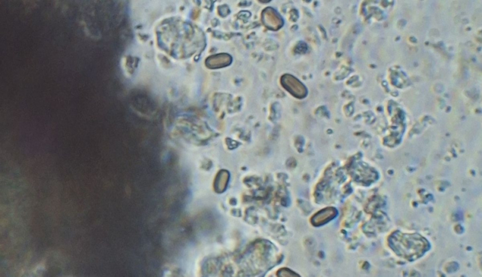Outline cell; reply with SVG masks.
Returning <instances> with one entry per match:
<instances>
[{
	"mask_svg": "<svg viewBox=\"0 0 482 277\" xmlns=\"http://www.w3.org/2000/svg\"><path fill=\"white\" fill-rule=\"evenodd\" d=\"M262 19L265 26L270 30H278L283 25V20L280 14L270 7L262 12Z\"/></svg>",
	"mask_w": 482,
	"mask_h": 277,
	"instance_id": "cell-3",
	"label": "cell"
},
{
	"mask_svg": "<svg viewBox=\"0 0 482 277\" xmlns=\"http://www.w3.org/2000/svg\"><path fill=\"white\" fill-rule=\"evenodd\" d=\"M394 246L400 256L412 259L419 257L427 249V243L419 236L402 235Z\"/></svg>",
	"mask_w": 482,
	"mask_h": 277,
	"instance_id": "cell-1",
	"label": "cell"
},
{
	"mask_svg": "<svg viewBox=\"0 0 482 277\" xmlns=\"http://www.w3.org/2000/svg\"><path fill=\"white\" fill-rule=\"evenodd\" d=\"M337 215V211L333 208H327L320 211L312 218L314 225L318 226L330 221Z\"/></svg>",
	"mask_w": 482,
	"mask_h": 277,
	"instance_id": "cell-5",
	"label": "cell"
},
{
	"mask_svg": "<svg viewBox=\"0 0 482 277\" xmlns=\"http://www.w3.org/2000/svg\"><path fill=\"white\" fill-rule=\"evenodd\" d=\"M282 86L294 97L302 99L307 95L305 86L297 78L290 75H286L281 79Z\"/></svg>",
	"mask_w": 482,
	"mask_h": 277,
	"instance_id": "cell-2",
	"label": "cell"
},
{
	"mask_svg": "<svg viewBox=\"0 0 482 277\" xmlns=\"http://www.w3.org/2000/svg\"><path fill=\"white\" fill-rule=\"evenodd\" d=\"M229 180V174L227 171H222L217 175L215 181V188L219 193L223 192L227 187Z\"/></svg>",
	"mask_w": 482,
	"mask_h": 277,
	"instance_id": "cell-6",
	"label": "cell"
},
{
	"mask_svg": "<svg viewBox=\"0 0 482 277\" xmlns=\"http://www.w3.org/2000/svg\"><path fill=\"white\" fill-rule=\"evenodd\" d=\"M231 56L227 54H219L211 56L206 60L207 66L211 69L228 66L232 62Z\"/></svg>",
	"mask_w": 482,
	"mask_h": 277,
	"instance_id": "cell-4",
	"label": "cell"
}]
</instances>
